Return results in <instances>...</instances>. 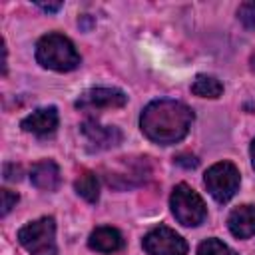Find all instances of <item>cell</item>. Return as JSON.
Wrapping results in <instances>:
<instances>
[{"mask_svg":"<svg viewBox=\"0 0 255 255\" xmlns=\"http://www.w3.org/2000/svg\"><path fill=\"white\" fill-rule=\"evenodd\" d=\"M191 94L199 96V98H209L215 100L223 94V84L215 78V76H207V74H199L193 84H191Z\"/></svg>","mask_w":255,"mask_h":255,"instance_id":"cell-14","label":"cell"},{"mask_svg":"<svg viewBox=\"0 0 255 255\" xmlns=\"http://www.w3.org/2000/svg\"><path fill=\"white\" fill-rule=\"evenodd\" d=\"M128 96L118 88H90L78 100V110H104V108H122L126 106Z\"/></svg>","mask_w":255,"mask_h":255,"instance_id":"cell-7","label":"cell"},{"mask_svg":"<svg viewBox=\"0 0 255 255\" xmlns=\"http://www.w3.org/2000/svg\"><path fill=\"white\" fill-rule=\"evenodd\" d=\"M193 112L187 104L179 100H153L149 102L139 116V128L143 135L159 145H171L181 141L191 124H193Z\"/></svg>","mask_w":255,"mask_h":255,"instance_id":"cell-1","label":"cell"},{"mask_svg":"<svg viewBox=\"0 0 255 255\" xmlns=\"http://www.w3.org/2000/svg\"><path fill=\"white\" fill-rule=\"evenodd\" d=\"M197 255H237L229 245H225L221 239L209 237L197 245Z\"/></svg>","mask_w":255,"mask_h":255,"instance_id":"cell-15","label":"cell"},{"mask_svg":"<svg viewBox=\"0 0 255 255\" xmlns=\"http://www.w3.org/2000/svg\"><path fill=\"white\" fill-rule=\"evenodd\" d=\"M2 215H8L12 207H16L18 203V193L10 191V189H2Z\"/></svg>","mask_w":255,"mask_h":255,"instance_id":"cell-17","label":"cell"},{"mask_svg":"<svg viewBox=\"0 0 255 255\" xmlns=\"http://www.w3.org/2000/svg\"><path fill=\"white\" fill-rule=\"evenodd\" d=\"M36 62L54 72H72L82 64V58L68 36L50 32L44 34L36 44Z\"/></svg>","mask_w":255,"mask_h":255,"instance_id":"cell-2","label":"cell"},{"mask_svg":"<svg viewBox=\"0 0 255 255\" xmlns=\"http://www.w3.org/2000/svg\"><path fill=\"white\" fill-rule=\"evenodd\" d=\"M58 110L54 106H48V108H38L34 110L32 114H28L22 122H20V128L28 133H34V135H50L56 131L58 128Z\"/></svg>","mask_w":255,"mask_h":255,"instance_id":"cell-9","label":"cell"},{"mask_svg":"<svg viewBox=\"0 0 255 255\" xmlns=\"http://www.w3.org/2000/svg\"><path fill=\"white\" fill-rule=\"evenodd\" d=\"M80 131L90 143V149H96V151L110 149L122 141V131L116 126H102L98 120H92V118L80 126Z\"/></svg>","mask_w":255,"mask_h":255,"instance_id":"cell-8","label":"cell"},{"mask_svg":"<svg viewBox=\"0 0 255 255\" xmlns=\"http://www.w3.org/2000/svg\"><path fill=\"white\" fill-rule=\"evenodd\" d=\"M175 163L177 165H181V167H185V169H193V167H197V157L195 155H191V153H179L177 157H175Z\"/></svg>","mask_w":255,"mask_h":255,"instance_id":"cell-18","label":"cell"},{"mask_svg":"<svg viewBox=\"0 0 255 255\" xmlns=\"http://www.w3.org/2000/svg\"><path fill=\"white\" fill-rule=\"evenodd\" d=\"M141 245L147 255H187V241L165 225L147 231Z\"/></svg>","mask_w":255,"mask_h":255,"instance_id":"cell-6","label":"cell"},{"mask_svg":"<svg viewBox=\"0 0 255 255\" xmlns=\"http://www.w3.org/2000/svg\"><path fill=\"white\" fill-rule=\"evenodd\" d=\"M169 207L173 217L185 227H197L207 217V205L201 195L187 183H177L169 197Z\"/></svg>","mask_w":255,"mask_h":255,"instance_id":"cell-4","label":"cell"},{"mask_svg":"<svg viewBox=\"0 0 255 255\" xmlns=\"http://www.w3.org/2000/svg\"><path fill=\"white\" fill-rule=\"evenodd\" d=\"M74 189L88 203H96L100 199V179H98V175L94 171H84L74 181Z\"/></svg>","mask_w":255,"mask_h":255,"instance_id":"cell-13","label":"cell"},{"mask_svg":"<svg viewBox=\"0 0 255 255\" xmlns=\"http://www.w3.org/2000/svg\"><path fill=\"white\" fill-rule=\"evenodd\" d=\"M227 227L237 239H247L255 235V205L245 203L235 207L227 217Z\"/></svg>","mask_w":255,"mask_h":255,"instance_id":"cell-10","label":"cell"},{"mask_svg":"<svg viewBox=\"0 0 255 255\" xmlns=\"http://www.w3.org/2000/svg\"><path fill=\"white\" fill-rule=\"evenodd\" d=\"M203 183L215 201L227 203L237 193L241 175H239V169L231 161H217L205 171Z\"/></svg>","mask_w":255,"mask_h":255,"instance_id":"cell-5","label":"cell"},{"mask_svg":"<svg viewBox=\"0 0 255 255\" xmlns=\"http://www.w3.org/2000/svg\"><path fill=\"white\" fill-rule=\"evenodd\" d=\"M20 167H16L14 163H6L4 165V179H8V181H16V179H20Z\"/></svg>","mask_w":255,"mask_h":255,"instance_id":"cell-19","label":"cell"},{"mask_svg":"<svg viewBox=\"0 0 255 255\" xmlns=\"http://www.w3.org/2000/svg\"><path fill=\"white\" fill-rule=\"evenodd\" d=\"M251 68H253V70H255V56H253V58H251Z\"/></svg>","mask_w":255,"mask_h":255,"instance_id":"cell-22","label":"cell"},{"mask_svg":"<svg viewBox=\"0 0 255 255\" xmlns=\"http://www.w3.org/2000/svg\"><path fill=\"white\" fill-rule=\"evenodd\" d=\"M30 181L42 191H56L60 185V167L54 159H42L32 165Z\"/></svg>","mask_w":255,"mask_h":255,"instance_id":"cell-11","label":"cell"},{"mask_svg":"<svg viewBox=\"0 0 255 255\" xmlns=\"http://www.w3.org/2000/svg\"><path fill=\"white\" fill-rule=\"evenodd\" d=\"M88 247L98 253H116L124 247V237L116 227H96L88 237Z\"/></svg>","mask_w":255,"mask_h":255,"instance_id":"cell-12","label":"cell"},{"mask_svg":"<svg viewBox=\"0 0 255 255\" xmlns=\"http://www.w3.org/2000/svg\"><path fill=\"white\" fill-rule=\"evenodd\" d=\"M18 241L30 255H58L54 217H40L26 223L18 229Z\"/></svg>","mask_w":255,"mask_h":255,"instance_id":"cell-3","label":"cell"},{"mask_svg":"<svg viewBox=\"0 0 255 255\" xmlns=\"http://www.w3.org/2000/svg\"><path fill=\"white\" fill-rule=\"evenodd\" d=\"M237 18L247 30H255V0L243 2L237 8Z\"/></svg>","mask_w":255,"mask_h":255,"instance_id":"cell-16","label":"cell"},{"mask_svg":"<svg viewBox=\"0 0 255 255\" xmlns=\"http://www.w3.org/2000/svg\"><path fill=\"white\" fill-rule=\"evenodd\" d=\"M249 153H251V165H253V169H255V137H253V141H251Z\"/></svg>","mask_w":255,"mask_h":255,"instance_id":"cell-21","label":"cell"},{"mask_svg":"<svg viewBox=\"0 0 255 255\" xmlns=\"http://www.w3.org/2000/svg\"><path fill=\"white\" fill-rule=\"evenodd\" d=\"M36 6L42 8V10H46V12H58L62 8V2H54V4H42V2H38Z\"/></svg>","mask_w":255,"mask_h":255,"instance_id":"cell-20","label":"cell"}]
</instances>
